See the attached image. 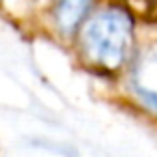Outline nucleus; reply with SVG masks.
<instances>
[{
	"mask_svg": "<svg viewBox=\"0 0 157 157\" xmlns=\"http://www.w3.org/2000/svg\"><path fill=\"white\" fill-rule=\"evenodd\" d=\"M133 50V22L125 8L100 10L80 32V52L94 70L113 72Z\"/></svg>",
	"mask_w": 157,
	"mask_h": 157,
	"instance_id": "1",
	"label": "nucleus"
},
{
	"mask_svg": "<svg viewBox=\"0 0 157 157\" xmlns=\"http://www.w3.org/2000/svg\"><path fill=\"white\" fill-rule=\"evenodd\" d=\"M131 86L139 100L157 113V44L143 50L135 60Z\"/></svg>",
	"mask_w": 157,
	"mask_h": 157,
	"instance_id": "2",
	"label": "nucleus"
},
{
	"mask_svg": "<svg viewBox=\"0 0 157 157\" xmlns=\"http://www.w3.org/2000/svg\"><path fill=\"white\" fill-rule=\"evenodd\" d=\"M90 0H58L56 24L62 32H72L86 16Z\"/></svg>",
	"mask_w": 157,
	"mask_h": 157,
	"instance_id": "3",
	"label": "nucleus"
},
{
	"mask_svg": "<svg viewBox=\"0 0 157 157\" xmlns=\"http://www.w3.org/2000/svg\"><path fill=\"white\" fill-rule=\"evenodd\" d=\"M125 10L145 22H157V0H123Z\"/></svg>",
	"mask_w": 157,
	"mask_h": 157,
	"instance_id": "4",
	"label": "nucleus"
}]
</instances>
